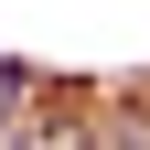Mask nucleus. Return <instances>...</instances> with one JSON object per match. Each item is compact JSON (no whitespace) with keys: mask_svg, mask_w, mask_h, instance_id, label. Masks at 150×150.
<instances>
[{"mask_svg":"<svg viewBox=\"0 0 150 150\" xmlns=\"http://www.w3.org/2000/svg\"><path fill=\"white\" fill-rule=\"evenodd\" d=\"M22 97H32V75H22V64H0V107H22Z\"/></svg>","mask_w":150,"mask_h":150,"instance_id":"f257e3e1","label":"nucleus"}]
</instances>
